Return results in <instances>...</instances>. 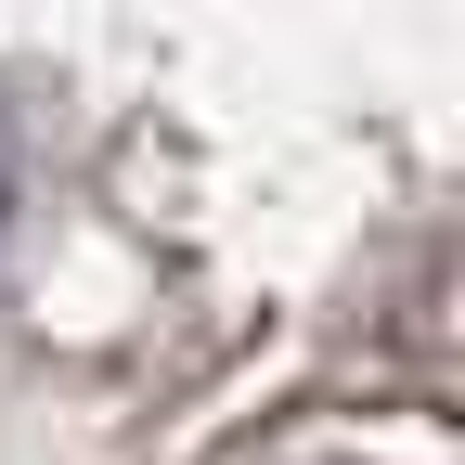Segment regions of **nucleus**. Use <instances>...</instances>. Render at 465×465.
<instances>
[{"label": "nucleus", "mask_w": 465, "mask_h": 465, "mask_svg": "<svg viewBox=\"0 0 465 465\" xmlns=\"http://www.w3.org/2000/svg\"><path fill=\"white\" fill-rule=\"evenodd\" d=\"M246 465H452L440 427H311L284 452H246Z\"/></svg>", "instance_id": "nucleus-1"}]
</instances>
